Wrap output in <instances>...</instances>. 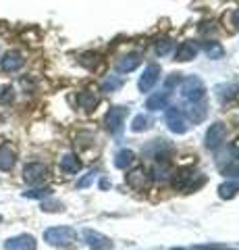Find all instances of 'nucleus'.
I'll use <instances>...</instances> for the list:
<instances>
[{"label":"nucleus","instance_id":"f257e3e1","mask_svg":"<svg viewBox=\"0 0 239 250\" xmlns=\"http://www.w3.org/2000/svg\"><path fill=\"white\" fill-rule=\"evenodd\" d=\"M173 184H175V188H179V190L191 192V190H196V188H200L204 184V177L200 175L194 167H183L175 173Z\"/></svg>","mask_w":239,"mask_h":250},{"label":"nucleus","instance_id":"f03ea898","mask_svg":"<svg viewBox=\"0 0 239 250\" xmlns=\"http://www.w3.org/2000/svg\"><path fill=\"white\" fill-rule=\"evenodd\" d=\"M77 238L75 229L67 228V225H60V228H50L44 231V240L52 246H71Z\"/></svg>","mask_w":239,"mask_h":250},{"label":"nucleus","instance_id":"7ed1b4c3","mask_svg":"<svg viewBox=\"0 0 239 250\" xmlns=\"http://www.w3.org/2000/svg\"><path fill=\"white\" fill-rule=\"evenodd\" d=\"M181 96L187 100V103H202L204 96H206V85L200 77L191 75L183 82L181 85Z\"/></svg>","mask_w":239,"mask_h":250},{"label":"nucleus","instance_id":"20e7f679","mask_svg":"<svg viewBox=\"0 0 239 250\" xmlns=\"http://www.w3.org/2000/svg\"><path fill=\"white\" fill-rule=\"evenodd\" d=\"M125 119H127V108L125 106H112L104 117V125L110 134H121L123 125H125Z\"/></svg>","mask_w":239,"mask_h":250},{"label":"nucleus","instance_id":"39448f33","mask_svg":"<svg viewBox=\"0 0 239 250\" xmlns=\"http://www.w3.org/2000/svg\"><path fill=\"white\" fill-rule=\"evenodd\" d=\"M166 125H168V129L173 131V134H185L187 131V121H185V115L179 111V108H175V106H166Z\"/></svg>","mask_w":239,"mask_h":250},{"label":"nucleus","instance_id":"423d86ee","mask_svg":"<svg viewBox=\"0 0 239 250\" xmlns=\"http://www.w3.org/2000/svg\"><path fill=\"white\" fill-rule=\"evenodd\" d=\"M46 177H48V167L42 165V163H29V165L23 169V179L32 186L44 184Z\"/></svg>","mask_w":239,"mask_h":250},{"label":"nucleus","instance_id":"0eeeda50","mask_svg":"<svg viewBox=\"0 0 239 250\" xmlns=\"http://www.w3.org/2000/svg\"><path fill=\"white\" fill-rule=\"evenodd\" d=\"M227 138V125L225 123H212L210 129L206 131V146L208 148H219Z\"/></svg>","mask_w":239,"mask_h":250},{"label":"nucleus","instance_id":"6e6552de","mask_svg":"<svg viewBox=\"0 0 239 250\" xmlns=\"http://www.w3.org/2000/svg\"><path fill=\"white\" fill-rule=\"evenodd\" d=\"M83 240H86V244L92 250H110L112 248V242L94 229H83Z\"/></svg>","mask_w":239,"mask_h":250},{"label":"nucleus","instance_id":"1a4fd4ad","mask_svg":"<svg viewBox=\"0 0 239 250\" xmlns=\"http://www.w3.org/2000/svg\"><path fill=\"white\" fill-rule=\"evenodd\" d=\"M4 250H36V238L29 236V233L11 238L4 242Z\"/></svg>","mask_w":239,"mask_h":250},{"label":"nucleus","instance_id":"9d476101","mask_svg":"<svg viewBox=\"0 0 239 250\" xmlns=\"http://www.w3.org/2000/svg\"><path fill=\"white\" fill-rule=\"evenodd\" d=\"M160 77V67L158 65H148L144 69V75L140 77V90L142 92H150L154 85H156Z\"/></svg>","mask_w":239,"mask_h":250},{"label":"nucleus","instance_id":"9b49d317","mask_svg":"<svg viewBox=\"0 0 239 250\" xmlns=\"http://www.w3.org/2000/svg\"><path fill=\"white\" fill-rule=\"evenodd\" d=\"M23 62H25V61H23L21 52L11 50V52H6L4 57H2V61H0V67H2V71L13 73V71H17V69L23 67Z\"/></svg>","mask_w":239,"mask_h":250},{"label":"nucleus","instance_id":"f8f14e48","mask_svg":"<svg viewBox=\"0 0 239 250\" xmlns=\"http://www.w3.org/2000/svg\"><path fill=\"white\" fill-rule=\"evenodd\" d=\"M200 52L198 48V44L196 42H183L179 48L175 50V61H179V62H187L191 59H196V54Z\"/></svg>","mask_w":239,"mask_h":250},{"label":"nucleus","instance_id":"ddd939ff","mask_svg":"<svg viewBox=\"0 0 239 250\" xmlns=\"http://www.w3.org/2000/svg\"><path fill=\"white\" fill-rule=\"evenodd\" d=\"M127 184L133 188V190H144L146 188V182H148V173L144 171V167H137L133 169L131 173H127Z\"/></svg>","mask_w":239,"mask_h":250},{"label":"nucleus","instance_id":"4468645a","mask_svg":"<svg viewBox=\"0 0 239 250\" xmlns=\"http://www.w3.org/2000/svg\"><path fill=\"white\" fill-rule=\"evenodd\" d=\"M140 62H142L140 54H137V52H131V54L123 57V59L117 62V71H119V73H129V71H133V69L140 67Z\"/></svg>","mask_w":239,"mask_h":250},{"label":"nucleus","instance_id":"2eb2a0df","mask_svg":"<svg viewBox=\"0 0 239 250\" xmlns=\"http://www.w3.org/2000/svg\"><path fill=\"white\" fill-rule=\"evenodd\" d=\"M185 115L189 117V121L202 123V121L206 119V115H208L206 104H202V103H189V106L185 108Z\"/></svg>","mask_w":239,"mask_h":250},{"label":"nucleus","instance_id":"dca6fc26","mask_svg":"<svg viewBox=\"0 0 239 250\" xmlns=\"http://www.w3.org/2000/svg\"><path fill=\"white\" fill-rule=\"evenodd\" d=\"M98 103H100V98L94 92H79L77 94V106L83 108V111H92Z\"/></svg>","mask_w":239,"mask_h":250},{"label":"nucleus","instance_id":"f3484780","mask_svg":"<svg viewBox=\"0 0 239 250\" xmlns=\"http://www.w3.org/2000/svg\"><path fill=\"white\" fill-rule=\"evenodd\" d=\"M166 106H168V92L154 94V96L148 98V103H146L148 111H160V108H166Z\"/></svg>","mask_w":239,"mask_h":250},{"label":"nucleus","instance_id":"a211bd4d","mask_svg":"<svg viewBox=\"0 0 239 250\" xmlns=\"http://www.w3.org/2000/svg\"><path fill=\"white\" fill-rule=\"evenodd\" d=\"M81 169V163L77 161V156L75 154H65L63 159H60V171L63 173H77V171Z\"/></svg>","mask_w":239,"mask_h":250},{"label":"nucleus","instance_id":"6ab92c4d","mask_svg":"<svg viewBox=\"0 0 239 250\" xmlns=\"http://www.w3.org/2000/svg\"><path fill=\"white\" fill-rule=\"evenodd\" d=\"M15 165V152L9 146H0V171H9Z\"/></svg>","mask_w":239,"mask_h":250},{"label":"nucleus","instance_id":"aec40b11","mask_svg":"<svg viewBox=\"0 0 239 250\" xmlns=\"http://www.w3.org/2000/svg\"><path fill=\"white\" fill-rule=\"evenodd\" d=\"M133 159H135V154L131 152V150H119L117 154H114V167H119V169H125L127 165H131L133 163Z\"/></svg>","mask_w":239,"mask_h":250},{"label":"nucleus","instance_id":"412c9836","mask_svg":"<svg viewBox=\"0 0 239 250\" xmlns=\"http://www.w3.org/2000/svg\"><path fill=\"white\" fill-rule=\"evenodd\" d=\"M204 50H206V54L210 59H222V54H225V48H222L219 42H206Z\"/></svg>","mask_w":239,"mask_h":250},{"label":"nucleus","instance_id":"4be33fe9","mask_svg":"<svg viewBox=\"0 0 239 250\" xmlns=\"http://www.w3.org/2000/svg\"><path fill=\"white\" fill-rule=\"evenodd\" d=\"M150 127V117L148 115H137L133 121H131V129L133 131H144Z\"/></svg>","mask_w":239,"mask_h":250},{"label":"nucleus","instance_id":"5701e85b","mask_svg":"<svg viewBox=\"0 0 239 250\" xmlns=\"http://www.w3.org/2000/svg\"><path fill=\"white\" fill-rule=\"evenodd\" d=\"M237 190H239V184L237 182H227V184H222L219 188V192H221L222 198H233Z\"/></svg>","mask_w":239,"mask_h":250},{"label":"nucleus","instance_id":"b1692460","mask_svg":"<svg viewBox=\"0 0 239 250\" xmlns=\"http://www.w3.org/2000/svg\"><path fill=\"white\" fill-rule=\"evenodd\" d=\"M123 85V80L121 77H114V75H110L109 80H104V83H102V90L104 92H114V90H119Z\"/></svg>","mask_w":239,"mask_h":250},{"label":"nucleus","instance_id":"393cba45","mask_svg":"<svg viewBox=\"0 0 239 250\" xmlns=\"http://www.w3.org/2000/svg\"><path fill=\"white\" fill-rule=\"evenodd\" d=\"M98 61H100V57L96 52H86V54H81V59H79V62L83 67H88V69H92V67H96L98 65Z\"/></svg>","mask_w":239,"mask_h":250},{"label":"nucleus","instance_id":"a878e982","mask_svg":"<svg viewBox=\"0 0 239 250\" xmlns=\"http://www.w3.org/2000/svg\"><path fill=\"white\" fill-rule=\"evenodd\" d=\"M25 198H48L50 196V190L46 188V190H29V192H25L23 194Z\"/></svg>","mask_w":239,"mask_h":250},{"label":"nucleus","instance_id":"bb28decb","mask_svg":"<svg viewBox=\"0 0 239 250\" xmlns=\"http://www.w3.org/2000/svg\"><path fill=\"white\" fill-rule=\"evenodd\" d=\"M171 48H173V42L171 40H163V42H158L156 52L158 54H168V52H171Z\"/></svg>","mask_w":239,"mask_h":250},{"label":"nucleus","instance_id":"cd10ccee","mask_svg":"<svg viewBox=\"0 0 239 250\" xmlns=\"http://www.w3.org/2000/svg\"><path fill=\"white\" fill-rule=\"evenodd\" d=\"M179 82H181V77H179V73H173V75H171V77H168V80L165 82V88H166V92H168V90H171V88H173V85H175V83H179ZM168 94H171V92H168Z\"/></svg>","mask_w":239,"mask_h":250},{"label":"nucleus","instance_id":"c85d7f7f","mask_svg":"<svg viewBox=\"0 0 239 250\" xmlns=\"http://www.w3.org/2000/svg\"><path fill=\"white\" fill-rule=\"evenodd\" d=\"M94 177H96V173H94V171H90V173H88L86 177L77 182V186H79V188H86V186H90L92 182H94Z\"/></svg>","mask_w":239,"mask_h":250},{"label":"nucleus","instance_id":"c756f323","mask_svg":"<svg viewBox=\"0 0 239 250\" xmlns=\"http://www.w3.org/2000/svg\"><path fill=\"white\" fill-rule=\"evenodd\" d=\"M42 208L44 210H63V205H58V202H44Z\"/></svg>","mask_w":239,"mask_h":250},{"label":"nucleus","instance_id":"7c9ffc66","mask_svg":"<svg viewBox=\"0 0 239 250\" xmlns=\"http://www.w3.org/2000/svg\"><path fill=\"white\" fill-rule=\"evenodd\" d=\"M231 25H233L235 29H239V9H235L233 15H231Z\"/></svg>","mask_w":239,"mask_h":250},{"label":"nucleus","instance_id":"2f4dec72","mask_svg":"<svg viewBox=\"0 0 239 250\" xmlns=\"http://www.w3.org/2000/svg\"><path fill=\"white\" fill-rule=\"evenodd\" d=\"M231 152H233V156H237V161H239V140H235V142L231 144Z\"/></svg>","mask_w":239,"mask_h":250},{"label":"nucleus","instance_id":"473e14b6","mask_svg":"<svg viewBox=\"0 0 239 250\" xmlns=\"http://www.w3.org/2000/svg\"><path fill=\"white\" fill-rule=\"evenodd\" d=\"M173 250H181V248H173Z\"/></svg>","mask_w":239,"mask_h":250},{"label":"nucleus","instance_id":"72a5a7b5","mask_svg":"<svg viewBox=\"0 0 239 250\" xmlns=\"http://www.w3.org/2000/svg\"><path fill=\"white\" fill-rule=\"evenodd\" d=\"M0 221H2V217H0Z\"/></svg>","mask_w":239,"mask_h":250}]
</instances>
